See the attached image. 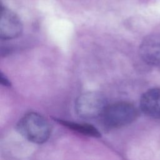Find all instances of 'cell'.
Listing matches in <instances>:
<instances>
[{"instance_id": "5b68a950", "label": "cell", "mask_w": 160, "mask_h": 160, "mask_svg": "<svg viewBox=\"0 0 160 160\" xmlns=\"http://www.w3.org/2000/svg\"><path fill=\"white\" fill-rule=\"evenodd\" d=\"M139 54L147 64H160V39L154 36L146 38L140 45Z\"/></svg>"}, {"instance_id": "277c9868", "label": "cell", "mask_w": 160, "mask_h": 160, "mask_svg": "<svg viewBox=\"0 0 160 160\" xmlns=\"http://www.w3.org/2000/svg\"><path fill=\"white\" fill-rule=\"evenodd\" d=\"M0 20V38L9 40L20 36L22 24L19 17L8 8L1 7Z\"/></svg>"}, {"instance_id": "ba28073f", "label": "cell", "mask_w": 160, "mask_h": 160, "mask_svg": "<svg viewBox=\"0 0 160 160\" xmlns=\"http://www.w3.org/2000/svg\"><path fill=\"white\" fill-rule=\"evenodd\" d=\"M1 83L5 86H9L11 85L8 79L5 76H4L2 73L1 74Z\"/></svg>"}, {"instance_id": "7a4b0ae2", "label": "cell", "mask_w": 160, "mask_h": 160, "mask_svg": "<svg viewBox=\"0 0 160 160\" xmlns=\"http://www.w3.org/2000/svg\"><path fill=\"white\" fill-rule=\"evenodd\" d=\"M137 116V109L132 104L120 101L108 104L101 118L106 128H118L131 124Z\"/></svg>"}, {"instance_id": "8992f818", "label": "cell", "mask_w": 160, "mask_h": 160, "mask_svg": "<svg viewBox=\"0 0 160 160\" xmlns=\"http://www.w3.org/2000/svg\"><path fill=\"white\" fill-rule=\"evenodd\" d=\"M140 108L146 115L160 118V88H153L145 92L140 99Z\"/></svg>"}, {"instance_id": "52a82bcc", "label": "cell", "mask_w": 160, "mask_h": 160, "mask_svg": "<svg viewBox=\"0 0 160 160\" xmlns=\"http://www.w3.org/2000/svg\"><path fill=\"white\" fill-rule=\"evenodd\" d=\"M58 121L59 123L62 124L63 126L67 127L68 128L76 131L79 133L82 134L84 135L94 138H99L101 136V134L98 131V130L91 124L86 123L74 122L61 119H58Z\"/></svg>"}, {"instance_id": "3957f363", "label": "cell", "mask_w": 160, "mask_h": 160, "mask_svg": "<svg viewBox=\"0 0 160 160\" xmlns=\"http://www.w3.org/2000/svg\"><path fill=\"white\" fill-rule=\"evenodd\" d=\"M108 106V101L104 94L92 91L81 94L75 101L74 109L80 118L92 119L101 117Z\"/></svg>"}, {"instance_id": "6da1fadb", "label": "cell", "mask_w": 160, "mask_h": 160, "mask_svg": "<svg viewBox=\"0 0 160 160\" xmlns=\"http://www.w3.org/2000/svg\"><path fill=\"white\" fill-rule=\"evenodd\" d=\"M19 134L30 142L42 144L49 138L51 126L41 114L31 112L22 116L17 124Z\"/></svg>"}]
</instances>
